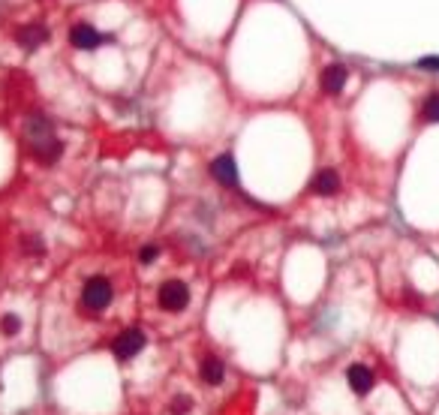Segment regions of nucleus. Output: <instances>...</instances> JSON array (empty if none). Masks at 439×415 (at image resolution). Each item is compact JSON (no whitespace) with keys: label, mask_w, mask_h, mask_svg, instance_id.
<instances>
[{"label":"nucleus","mask_w":439,"mask_h":415,"mask_svg":"<svg viewBox=\"0 0 439 415\" xmlns=\"http://www.w3.org/2000/svg\"><path fill=\"white\" fill-rule=\"evenodd\" d=\"M21 136L28 142V151L33 154V160L43 163V165H52L61 160L63 154V142L57 139L54 132V123L45 118V114H28L24 118V127H21Z\"/></svg>","instance_id":"f257e3e1"},{"label":"nucleus","mask_w":439,"mask_h":415,"mask_svg":"<svg viewBox=\"0 0 439 415\" xmlns=\"http://www.w3.org/2000/svg\"><path fill=\"white\" fill-rule=\"evenodd\" d=\"M114 298V286L109 277H103V274H94V277L85 280V286H81V313L85 316H96V313H103L105 307L112 304Z\"/></svg>","instance_id":"f03ea898"},{"label":"nucleus","mask_w":439,"mask_h":415,"mask_svg":"<svg viewBox=\"0 0 439 415\" xmlns=\"http://www.w3.org/2000/svg\"><path fill=\"white\" fill-rule=\"evenodd\" d=\"M156 304L165 313H181L187 310L190 304V286L184 280H163L160 289H156Z\"/></svg>","instance_id":"7ed1b4c3"},{"label":"nucleus","mask_w":439,"mask_h":415,"mask_svg":"<svg viewBox=\"0 0 439 415\" xmlns=\"http://www.w3.org/2000/svg\"><path fill=\"white\" fill-rule=\"evenodd\" d=\"M147 346V334L142 328H127V331H121L118 337L112 340V355L118 361H132L139 352H142Z\"/></svg>","instance_id":"20e7f679"},{"label":"nucleus","mask_w":439,"mask_h":415,"mask_svg":"<svg viewBox=\"0 0 439 415\" xmlns=\"http://www.w3.org/2000/svg\"><path fill=\"white\" fill-rule=\"evenodd\" d=\"M208 172H211V178L217 181V184L223 187H238V163H235V156L232 154H220V156H214L211 165H208Z\"/></svg>","instance_id":"39448f33"},{"label":"nucleus","mask_w":439,"mask_h":415,"mask_svg":"<svg viewBox=\"0 0 439 415\" xmlns=\"http://www.w3.org/2000/svg\"><path fill=\"white\" fill-rule=\"evenodd\" d=\"M105 43V37L99 33L94 24H72L70 28V45L79 48V52H94Z\"/></svg>","instance_id":"423d86ee"},{"label":"nucleus","mask_w":439,"mask_h":415,"mask_svg":"<svg viewBox=\"0 0 439 415\" xmlns=\"http://www.w3.org/2000/svg\"><path fill=\"white\" fill-rule=\"evenodd\" d=\"M48 39H52V30L45 28V24H24V28L15 30V43L21 48H28V52H37L39 45H45Z\"/></svg>","instance_id":"0eeeda50"},{"label":"nucleus","mask_w":439,"mask_h":415,"mask_svg":"<svg viewBox=\"0 0 439 415\" xmlns=\"http://www.w3.org/2000/svg\"><path fill=\"white\" fill-rule=\"evenodd\" d=\"M346 81H349V70H346L343 63H328L325 70H322V76H319V85H322V90H325L328 97L340 94V90L346 88Z\"/></svg>","instance_id":"6e6552de"},{"label":"nucleus","mask_w":439,"mask_h":415,"mask_svg":"<svg viewBox=\"0 0 439 415\" xmlns=\"http://www.w3.org/2000/svg\"><path fill=\"white\" fill-rule=\"evenodd\" d=\"M346 383H349V388L355 394L364 397V394H370V388L376 385V376H374V370L364 367V364H352V367L346 370Z\"/></svg>","instance_id":"1a4fd4ad"},{"label":"nucleus","mask_w":439,"mask_h":415,"mask_svg":"<svg viewBox=\"0 0 439 415\" xmlns=\"http://www.w3.org/2000/svg\"><path fill=\"white\" fill-rule=\"evenodd\" d=\"M198 376H202L205 385H223L226 379V364L217 355H205L202 358V367H198Z\"/></svg>","instance_id":"9d476101"},{"label":"nucleus","mask_w":439,"mask_h":415,"mask_svg":"<svg viewBox=\"0 0 439 415\" xmlns=\"http://www.w3.org/2000/svg\"><path fill=\"white\" fill-rule=\"evenodd\" d=\"M310 190H313L316 196H334L337 190H340V175H337L334 169H322L319 175L313 178Z\"/></svg>","instance_id":"9b49d317"},{"label":"nucleus","mask_w":439,"mask_h":415,"mask_svg":"<svg viewBox=\"0 0 439 415\" xmlns=\"http://www.w3.org/2000/svg\"><path fill=\"white\" fill-rule=\"evenodd\" d=\"M421 118L430 123H439V90H433V94L421 103Z\"/></svg>","instance_id":"f8f14e48"},{"label":"nucleus","mask_w":439,"mask_h":415,"mask_svg":"<svg viewBox=\"0 0 439 415\" xmlns=\"http://www.w3.org/2000/svg\"><path fill=\"white\" fill-rule=\"evenodd\" d=\"M193 406H196V401L190 394H178V397H172V403H169V415H190Z\"/></svg>","instance_id":"ddd939ff"},{"label":"nucleus","mask_w":439,"mask_h":415,"mask_svg":"<svg viewBox=\"0 0 439 415\" xmlns=\"http://www.w3.org/2000/svg\"><path fill=\"white\" fill-rule=\"evenodd\" d=\"M19 331H21V316H15V313H6V316H0V334L15 337Z\"/></svg>","instance_id":"4468645a"},{"label":"nucleus","mask_w":439,"mask_h":415,"mask_svg":"<svg viewBox=\"0 0 439 415\" xmlns=\"http://www.w3.org/2000/svg\"><path fill=\"white\" fill-rule=\"evenodd\" d=\"M156 256H160V247H156V244L139 247V262H142V265H154V262H156Z\"/></svg>","instance_id":"2eb2a0df"},{"label":"nucleus","mask_w":439,"mask_h":415,"mask_svg":"<svg viewBox=\"0 0 439 415\" xmlns=\"http://www.w3.org/2000/svg\"><path fill=\"white\" fill-rule=\"evenodd\" d=\"M24 247H28L30 253H43V250H45L43 241H39V238H28V241H24Z\"/></svg>","instance_id":"dca6fc26"},{"label":"nucleus","mask_w":439,"mask_h":415,"mask_svg":"<svg viewBox=\"0 0 439 415\" xmlns=\"http://www.w3.org/2000/svg\"><path fill=\"white\" fill-rule=\"evenodd\" d=\"M421 66H425V70H439V57H425Z\"/></svg>","instance_id":"f3484780"}]
</instances>
